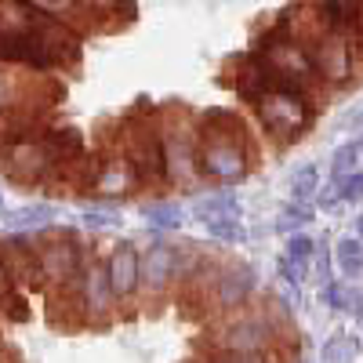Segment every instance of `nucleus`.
<instances>
[{
	"instance_id": "f257e3e1",
	"label": "nucleus",
	"mask_w": 363,
	"mask_h": 363,
	"mask_svg": "<svg viewBox=\"0 0 363 363\" xmlns=\"http://www.w3.org/2000/svg\"><path fill=\"white\" fill-rule=\"evenodd\" d=\"M196 167L200 178L236 186L255 167V142L233 109H207L196 116Z\"/></svg>"
},
{
	"instance_id": "f03ea898",
	"label": "nucleus",
	"mask_w": 363,
	"mask_h": 363,
	"mask_svg": "<svg viewBox=\"0 0 363 363\" xmlns=\"http://www.w3.org/2000/svg\"><path fill=\"white\" fill-rule=\"evenodd\" d=\"M80 153L84 145L73 128H48L33 138H22L8 149H0V167H4V174L15 186L33 189V186H44L58 164H66Z\"/></svg>"
},
{
	"instance_id": "7ed1b4c3",
	"label": "nucleus",
	"mask_w": 363,
	"mask_h": 363,
	"mask_svg": "<svg viewBox=\"0 0 363 363\" xmlns=\"http://www.w3.org/2000/svg\"><path fill=\"white\" fill-rule=\"evenodd\" d=\"M160 145H164V167L167 182L178 189H193L200 182L196 167V116L186 106H164L160 113Z\"/></svg>"
},
{
	"instance_id": "20e7f679",
	"label": "nucleus",
	"mask_w": 363,
	"mask_h": 363,
	"mask_svg": "<svg viewBox=\"0 0 363 363\" xmlns=\"http://www.w3.org/2000/svg\"><path fill=\"white\" fill-rule=\"evenodd\" d=\"M284 335L269 323V316L255 306H244L236 313H225L222 327L211 335V349L218 352H247V356H277Z\"/></svg>"
},
{
	"instance_id": "39448f33",
	"label": "nucleus",
	"mask_w": 363,
	"mask_h": 363,
	"mask_svg": "<svg viewBox=\"0 0 363 363\" xmlns=\"http://www.w3.org/2000/svg\"><path fill=\"white\" fill-rule=\"evenodd\" d=\"M251 109H255V116H258L262 131L277 142V145L298 142L301 135L309 131L313 116H316V106H313L306 95H298V91H284V87H272L269 95H262Z\"/></svg>"
},
{
	"instance_id": "423d86ee",
	"label": "nucleus",
	"mask_w": 363,
	"mask_h": 363,
	"mask_svg": "<svg viewBox=\"0 0 363 363\" xmlns=\"http://www.w3.org/2000/svg\"><path fill=\"white\" fill-rule=\"evenodd\" d=\"M124 138H120V149H109V153H124L142 186H164L167 182V167H164V145H160V116L153 109V116H131L128 124H120Z\"/></svg>"
},
{
	"instance_id": "0eeeda50",
	"label": "nucleus",
	"mask_w": 363,
	"mask_h": 363,
	"mask_svg": "<svg viewBox=\"0 0 363 363\" xmlns=\"http://www.w3.org/2000/svg\"><path fill=\"white\" fill-rule=\"evenodd\" d=\"M306 55L309 62L320 77L323 87H345L356 73V58H352V48L345 40V33H338V29H320V33L306 44Z\"/></svg>"
},
{
	"instance_id": "6e6552de",
	"label": "nucleus",
	"mask_w": 363,
	"mask_h": 363,
	"mask_svg": "<svg viewBox=\"0 0 363 363\" xmlns=\"http://www.w3.org/2000/svg\"><path fill=\"white\" fill-rule=\"evenodd\" d=\"M58 99V87L44 84L40 73L0 66V120L22 109H48Z\"/></svg>"
},
{
	"instance_id": "1a4fd4ad",
	"label": "nucleus",
	"mask_w": 363,
	"mask_h": 363,
	"mask_svg": "<svg viewBox=\"0 0 363 363\" xmlns=\"http://www.w3.org/2000/svg\"><path fill=\"white\" fill-rule=\"evenodd\" d=\"M77 309H80V323H87V327H109L116 320L120 301H116V294L109 287L102 258H87L84 280H80V294H77Z\"/></svg>"
},
{
	"instance_id": "9d476101",
	"label": "nucleus",
	"mask_w": 363,
	"mask_h": 363,
	"mask_svg": "<svg viewBox=\"0 0 363 363\" xmlns=\"http://www.w3.org/2000/svg\"><path fill=\"white\" fill-rule=\"evenodd\" d=\"M258 294V269L251 262H222L215 287H211V306L218 313H236L251 306Z\"/></svg>"
},
{
	"instance_id": "9b49d317",
	"label": "nucleus",
	"mask_w": 363,
	"mask_h": 363,
	"mask_svg": "<svg viewBox=\"0 0 363 363\" xmlns=\"http://www.w3.org/2000/svg\"><path fill=\"white\" fill-rule=\"evenodd\" d=\"M138 189H142V178L124 153L99 157V171H95V182H91V193L99 200H128Z\"/></svg>"
},
{
	"instance_id": "f8f14e48",
	"label": "nucleus",
	"mask_w": 363,
	"mask_h": 363,
	"mask_svg": "<svg viewBox=\"0 0 363 363\" xmlns=\"http://www.w3.org/2000/svg\"><path fill=\"white\" fill-rule=\"evenodd\" d=\"M174 272H178V251L167 240H157V244H149V251L138 258V287L149 298H160L174 284Z\"/></svg>"
},
{
	"instance_id": "ddd939ff",
	"label": "nucleus",
	"mask_w": 363,
	"mask_h": 363,
	"mask_svg": "<svg viewBox=\"0 0 363 363\" xmlns=\"http://www.w3.org/2000/svg\"><path fill=\"white\" fill-rule=\"evenodd\" d=\"M0 269L8 272V280H11L15 287H22V284L33 287V272H37L33 236H29V233L0 236Z\"/></svg>"
},
{
	"instance_id": "4468645a",
	"label": "nucleus",
	"mask_w": 363,
	"mask_h": 363,
	"mask_svg": "<svg viewBox=\"0 0 363 363\" xmlns=\"http://www.w3.org/2000/svg\"><path fill=\"white\" fill-rule=\"evenodd\" d=\"M138 258L142 255L135 247V240H120V244L109 251V258H106V277H109V287H113L120 306L138 291Z\"/></svg>"
},
{
	"instance_id": "2eb2a0df",
	"label": "nucleus",
	"mask_w": 363,
	"mask_h": 363,
	"mask_svg": "<svg viewBox=\"0 0 363 363\" xmlns=\"http://www.w3.org/2000/svg\"><path fill=\"white\" fill-rule=\"evenodd\" d=\"M22 4L33 15L51 18V22H62L69 29H77L84 22H95L99 11H102V0H22Z\"/></svg>"
},
{
	"instance_id": "dca6fc26",
	"label": "nucleus",
	"mask_w": 363,
	"mask_h": 363,
	"mask_svg": "<svg viewBox=\"0 0 363 363\" xmlns=\"http://www.w3.org/2000/svg\"><path fill=\"white\" fill-rule=\"evenodd\" d=\"M272 87H277V84H272V77L262 66L258 55H244V58H236V62H233V91L247 106H255L262 95H269Z\"/></svg>"
},
{
	"instance_id": "f3484780",
	"label": "nucleus",
	"mask_w": 363,
	"mask_h": 363,
	"mask_svg": "<svg viewBox=\"0 0 363 363\" xmlns=\"http://www.w3.org/2000/svg\"><path fill=\"white\" fill-rule=\"evenodd\" d=\"M193 215L200 222H215V218H240V196L233 189H215V193H207L193 203Z\"/></svg>"
},
{
	"instance_id": "a211bd4d",
	"label": "nucleus",
	"mask_w": 363,
	"mask_h": 363,
	"mask_svg": "<svg viewBox=\"0 0 363 363\" xmlns=\"http://www.w3.org/2000/svg\"><path fill=\"white\" fill-rule=\"evenodd\" d=\"M8 218V229L11 233H40V229H51L55 222V207L51 203H26L18 211H11Z\"/></svg>"
},
{
	"instance_id": "6ab92c4d",
	"label": "nucleus",
	"mask_w": 363,
	"mask_h": 363,
	"mask_svg": "<svg viewBox=\"0 0 363 363\" xmlns=\"http://www.w3.org/2000/svg\"><path fill=\"white\" fill-rule=\"evenodd\" d=\"M335 265L345 280H359L363 277V240H356L352 233L335 240Z\"/></svg>"
},
{
	"instance_id": "aec40b11",
	"label": "nucleus",
	"mask_w": 363,
	"mask_h": 363,
	"mask_svg": "<svg viewBox=\"0 0 363 363\" xmlns=\"http://www.w3.org/2000/svg\"><path fill=\"white\" fill-rule=\"evenodd\" d=\"M142 218L153 233H174V229H182V222H186V211H182L178 203H171V200H153L142 211Z\"/></svg>"
},
{
	"instance_id": "412c9836",
	"label": "nucleus",
	"mask_w": 363,
	"mask_h": 363,
	"mask_svg": "<svg viewBox=\"0 0 363 363\" xmlns=\"http://www.w3.org/2000/svg\"><path fill=\"white\" fill-rule=\"evenodd\" d=\"M284 258L294 262L298 269H309V262L316 258V240L301 229V233H291L287 236V244H284Z\"/></svg>"
},
{
	"instance_id": "4be33fe9",
	"label": "nucleus",
	"mask_w": 363,
	"mask_h": 363,
	"mask_svg": "<svg viewBox=\"0 0 363 363\" xmlns=\"http://www.w3.org/2000/svg\"><path fill=\"white\" fill-rule=\"evenodd\" d=\"M316 193H320V171H316V164L298 167L294 178H291V200L294 203H309Z\"/></svg>"
},
{
	"instance_id": "5701e85b",
	"label": "nucleus",
	"mask_w": 363,
	"mask_h": 363,
	"mask_svg": "<svg viewBox=\"0 0 363 363\" xmlns=\"http://www.w3.org/2000/svg\"><path fill=\"white\" fill-rule=\"evenodd\" d=\"M330 200L335 203H359L363 200V171L356 167L352 174H342L330 182Z\"/></svg>"
},
{
	"instance_id": "b1692460",
	"label": "nucleus",
	"mask_w": 363,
	"mask_h": 363,
	"mask_svg": "<svg viewBox=\"0 0 363 363\" xmlns=\"http://www.w3.org/2000/svg\"><path fill=\"white\" fill-rule=\"evenodd\" d=\"M309 222H313V207H309V203H294V200H291V203L280 211L277 229H280L284 236H291V233H301Z\"/></svg>"
},
{
	"instance_id": "393cba45",
	"label": "nucleus",
	"mask_w": 363,
	"mask_h": 363,
	"mask_svg": "<svg viewBox=\"0 0 363 363\" xmlns=\"http://www.w3.org/2000/svg\"><path fill=\"white\" fill-rule=\"evenodd\" d=\"M207 225V236L218 240V244H244L247 240V229L240 218H215V222H203Z\"/></svg>"
},
{
	"instance_id": "a878e982",
	"label": "nucleus",
	"mask_w": 363,
	"mask_h": 363,
	"mask_svg": "<svg viewBox=\"0 0 363 363\" xmlns=\"http://www.w3.org/2000/svg\"><path fill=\"white\" fill-rule=\"evenodd\" d=\"M359 164V142H345L335 149V157H330V182L342 178V174H352Z\"/></svg>"
},
{
	"instance_id": "bb28decb",
	"label": "nucleus",
	"mask_w": 363,
	"mask_h": 363,
	"mask_svg": "<svg viewBox=\"0 0 363 363\" xmlns=\"http://www.w3.org/2000/svg\"><path fill=\"white\" fill-rule=\"evenodd\" d=\"M323 306L335 309V313H349V287L338 280H327L323 284Z\"/></svg>"
},
{
	"instance_id": "cd10ccee",
	"label": "nucleus",
	"mask_w": 363,
	"mask_h": 363,
	"mask_svg": "<svg viewBox=\"0 0 363 363\" xmlns=\"http://www.w3.org/2000/svg\"><path fill=\"white\" fill-rule=\"evenodd\" d=\"M349 349H356V345H352L349 338H342V335H338V338H330V342L323 345V356H327L330 363H345V359H349V356H345Z\"/></svg>"
},
{
	"instance_id": "c85d7f7f",
	"label": "nucleus",
	"mask_w": 363,
	"mask_h": 363,
	"mask_svg": "<svg viewBox=\"0 0 363 363\" xmlns=\"http://www.w3.org/2000/svg\"><path fill=\"white\" fill-rule=\"evenodd\" d=\"M277 265H280V277H284V280H287L291 287H298L301 280H306V272H309V269H298L294 262H287L284 255H280V262H277Z\"/></svg>"
},
{
	"instance_id": "c756f323",
	"label": "nucleus",
	"mask_w": 363,
	"mask_h": 363,
	"mask_svg": "<svg viewBox=\"0 0 363 363\" xmlns=\"http://www.w3.org/2000/svg\"><path fill=\"white\" fill-rule=\"evenodd\" d=\"M116 218L113 215H102V211H84V225L87 229H106V225H113Z\"/></svg>"
},
{
	"instance_id": "7c9ffc66",
	"label": "nucleus",
	"mask_w": 363,
	"mask_h": 363,
	"mask_svg": "<svg viewBox=\"0 0 363 363\" xmlns=\"http://www.w3.org/2000/svg\"><path fill=\"white\" fill-rule=\"evenodd\" d=\"M11 291H18V287H15V284L8 280V272H4V269H0V301H4V298H8Z\"/></svg>"
},
{
	"instance_id": "2f4dec72",
	"label": "nucleus",
	"mask_w": 363,
	"mask_h": 363,
	"mask_svg": "<svg viewBox=\"0 0 363 363\" xmlns=\"http://www.w3.org/2000/svg\"><path fill=\"white\" fill-rule=\"evenodd\" d=\"M352 236H356V240H363V215L356 218V233H352Z\"/></svg>"
},
{
	"instance_id": "473e14b6",
	"label": "nucleus",
	"mask_w": 363,
	"mask_h": 363,
	"mask_svg": "<svg viewBox=\"0 0 363 363\" xmlns=\"http://www.w3.org/2000/svg\"><path fill=\"white\" fill-rule=\"evenodd\" d=\"M8 215V207H4V196H0V218H4Z\"/></svg>"
},
{
	"instance_id": "72a5a7b5",
	"label": "nucleus",
	"mask_w": 363,
	"mask_h": 363,
	"mask_svg": "<svg viewBox=\"0 0 363 363\" xmlns=\"http://www.w3.org/2000/svg\"><path fill=\"white\" fill-rule=\"evenodd\" d=\"M359 157H363V138H359Z\"/></svg>"
}]
</instances>
